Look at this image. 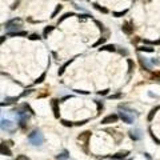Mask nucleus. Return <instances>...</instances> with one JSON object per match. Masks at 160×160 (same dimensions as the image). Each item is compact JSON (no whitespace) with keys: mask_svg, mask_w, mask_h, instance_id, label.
Here are the masks:
<instances>
[{"mask_svg":"<svg viewBox=\"0 0 160 160\" xmlns=\"http://www.w3.org/2000/svg\"><path fill=\"white\" fill-rule=\"evenodd\" d=\"M129 138H131L132 140H139V139L141 138L140 131H139V129H132V131H129Z\"/></svg>","mask_w":160,"mask_h":160,"instance_id":"obj_13","label":"nucleus"},{"mask_svg":"<svg viewBox=\"0 0 160 160\" xmlns=\"http://www.w3.org/2000/svg\"><path fill=\"white\" fill-rule=\"evenodd\" d=\"M75 92H78V94H83V95H88L87 91H80V89H75Z\"/></svg>","mask_w":160,"mask_h":160,"instance_id":"obj_39","label":"nucleus"},{"mask_svg":"<svg viewBox=\"0 0 160 160\" xmlns=\"http://www.w3.org/2000/svg\"><path fill=\"white\" fill-rule=\"evenodd\" d=\"M51 107H52V111H53V116L59 119L60 117V108H59V100L56 99H52L51 100Z\"/></svg>","mask_w":160,"mask_h":160,"instance_id":"obj_4","label":"nucleus"},{"mask_svg":"<svg viewBox=\"0 0 160 160\" xmlns=\"http://www.w3.org/2000/svg\"><path fill=\"white\" fill-rule=\"evenodd\" d=\"M88 120H82V122H76L75 123V126H84L85 123H87Z\"/></svg>","mask_w":160,"mask_h":160,"instance_id":"obj_36","label":"nucleus"},{"mask_svg":"<svg viewBox=\"0 0 160 160\" xmlns=\"http://www.w3.org/2000/svg\"><path fill=\"white\" fill-rule=\"evenodd\" d=\"M16 160H29V159L25 156V155H17V156H16Z\"/></svg>","mask_w":160,"mask_h":160,"instance_id":"obj_33","label":"nucleus"},{"mask_svg":"<svg viewBox=\"0 0 160 160\" xmlns=\"http://www.w3.org/2000/svg\"><path fill=\"white\" fill-rule=\"evenodd\" d=\"M95 24H96V25H97V27H99V28H100V29H101V31H106V28H104V25H103V24H101V23H100V22H99V20H95Z\"/></svg>","mask_w":160,"mask_h":160,"instance_id":"obj_31","label":"nucleus"},{"mask_svg":"<svg viewBox=\"0 0 160 160\" xmlns=\"http://www.w3.org/2000/svg\"><path fill=\"white\" fill-rule=\"evenodd\" d=\"M129 154V151H120V152H117V154H115V155H112V159L113 160H123L124 157H127V155Z\"/></svg>","mask_w":160,"mask_h":160,"instance_id":"obj_12","label":"nucleus"},{"mask_svg":"<svg viewBox=\"0 0 160 160\" xmlns=\"http://www.w3.org/2000/svg\"><path fill=\"white\" fill-rule=\"evenodd\" d=\"M71 16H75V13L73 12H67V13H64L61 17H60L59 20H57V24H60V23L63 22V20H66V19H68V17H71Z\"/></svg>","mask_w":160,"mask_h":160,"instance_id":"obj_19","label":"nucleus"},{"mask_svg":"<svg viewBox=\"0 0 160 160\" xmlns=\"http://www.w3.org/2000/svg\"><path fill=\"white\" fill-rule=\"evenodd\" d=\"M61 10H63V6H61V4H59V6H56V8H55V11H53V12H52V15H51V17H52V19H55V17H56V15H57V13H59Z\"/></svg>","mask_w":160,"mask_h":160,"instance_id":"obj_20","label":"nucleus"},{"mask_svg":"<svg viewBox=\"0 0 160 160\" xmlns=\"http://www.w3.org/2000/svg\"><path fill=\"white\" fill-rule=\"evenodd\" d=\"M138 51H144V52H154V48H151V47H138Z\"/></svg>","mask_w":160,"mask_h":160,"instance_id":"obj_27","label":"nucleus"},{"mask_svg":"<svg viewBox=\"0 0 160 160\" xmlns=\"http://www.w3.org/2000/svg\"><path fill=\"white\" fill-rule=\"evenodd\" d=\"M108 91H110V89H104V91H99V92H97V94L103 96V95H107V94H108Z\"/></svg>","mask_w":160,"mask_h":160,"instance_id":"obj_38","label":"nucleus"},{"mask_svg":"<svg viewBox=\"0 0 160 160\" xmlns=\"http://www.w3.org/2000/svg\"><path fill=\"white\" fill-rule=\"evenodd\" d=\"M99 51H110V52H115L116 51V47L113 44H108V45H101L99 48Z\"/></svg>","mask_w":160,"mask_h":160,"instance_id":"obj_14","label":"nucleus"},{"mask_svg":"<svg viewBox=\"0 0 160 160\" xmlns=\"http://www.w3.org/2000/svg\"><path fill=\"white\" fill-rule=\"evenodd\" d=\"M61 124H63V126H66V127H72V126H75L72 122H68V120H61Z\"/></svg>","mask_w":160,"mask_h":160,"instance_id":"obj_30","label":"nucleus"},{"mask_svg":"<svg viewBox=\"0 0 160 160\" xmlns=\"http://www.w3.org/2000/svg\"><path fill=\"white\" fill-rule=\"evenodd\" d=\"M119 97H122V94H116V95H112V96H110V99H119Z\"/></svg>","mask_w":160,"mask_h":160,"instance_id":"obj_37","label":"nucleus"},{"mask_svg":"<svg viewBox=\"0 0 160 160\" xmlns=\"http://www.w3.org/2000/svg\"><path fill=\"white\" fill-rule=\"evenodd\" d=\"M127 12H128V10H124V11H122V12H113V16H115V17H122V16H124Z\"/></svg>","mask_w":160,"mask_h":160,"instance_id":"obj_28","label":"nucleus"},{"mask_svg":"<svg viewBox=\"0 0 160 160\" xmlns=\"http://www.w3.org/2000/svg\"><path fill=\"white\" fill-rule=\"evenodd\" d=\"M10 36H27V32L25 31H20V32H10Z\"/></svg>","mask_w":160,"mask_h":160,"instance_id":"obj_21","label":"nucleus"},{"mask_svg":"<svg viewBox=\"0 0 160 160\" xmlns=\"http://www.w3.org/2000/svg\"><path fill=\"white\" fill-rule=\"evenodd\" d=\"M29 39H31V40H39V39H40V36H39L38 34H32L31 36H29Z\"/></svg>","mask_w":160,"mask_h":160,"instance_id":"obj_32","label":"nucleus"},{"mask_svg":"<svg viewBox=\"0 0 160 160\" xmlns=\"http://www.w3.org/2000/svg\"><path fill=\"white\" fill-rule=\"evenodd\" d=\"M44 79H45V73H41V75L39 76V78L34 82V84H40V83H43V82H44Z\"/></svg>","mask_w":160,"mask_h":160,"instance_id":"obj_24","label":"nucleus"},{"mask_svg":"<svg viewBox=\"0 0 160 160\" xmlns=\"http://www.w3.org/2000/svg\"><path fill=\"white\" fill-rule=\"evenodd\" d=\"M96 104H97V112L100 113V112H101V110H103V104H101L100 101H96Z\"/></svg>","mask_w":160,"mask_h":160,"instance_id":"obj_34","label":"nucleus"},{"mask_svg":"<svg viewBox=\"0 0 160 160\" xmlns=\"http://www.w3.org/2000/svg\"><path fill=\"white\" fill-rule=\"evenodd\" d=\"M94 7L96 8V10L100 11V12H103V13H108V10H107V8H104V7H101V6H99V4L95 3V4H94Z\"/></svg>","mask_w":160,"mask_h":160,"instance_id":"obj_25","label":"nucleus"},{"mask_svg":"<svg viewBox=\"0 0 160 160\" xmlns=\"http://www.w3.org/2000/svg\"><path fill=\"white\" fill-rule=\"evenodd\" d=\"M106 40H107V38H100L99 40L96 41V43L94 44V45H92V47H99V45H101L103 43H106Z\"/></svg>","mask_w":160,"mask_h":160,"instance_id":"obj_26","label":"nucleus"},{"mask_svg":"<svg viewBox=\"0 0 160 160\" xmlns=\"http://www.w3.org/2000/svg\"><path fill=\"white\" fill-rule=\"evenodd\" d=\"M148 132H150V133H151V138H152L155 141H156V144H160V140L156 138V136L154 135V132H152V129H151V128H148Z\"/></svg>","mask_w":160,"mask_h":160,"instance_id":"obj_29","label":"nucleus"},{"mask_svg":"<svg viewBox=\"0 0 160 160\" xmlns=\"http://www.w3.org/2000/svg\"><path fill=\"white\" fill-rule=\"evenodd\" d=\"M13 128H15V126H13V123L12 122H10V120H1V129H6V131H10V132H12L13 131Z\"/></svg>","mask_w":160,"mask_h":160,"instance_id":"obj_6","label":"nucleus"},{"mask_svg":"<svg viewBox=\"0 0 160 160\" xmlns=\"http://www.w3.org/2000/svg\"><path fill=\"white\" fill-rule=\"evenodd\" d=\"M56 159H57V160H67V159H68V152H67V151H64L63 154L57 155Z\"/></svg>","mask_w":160,"mask_h":160,"instance_id":"obj_22","label":"nucleus"},{"mask_svg":"<svg viewBox=\"0 0 160 160\" xmlns=\"http://www.w3.org/2000/svg\"><path fill=\"white\" fill-rule=\"evenodd\" d=\"M0 152H1V155H4V156H12V151L7 147L6 141H1V144H0Z\"/></svg>","mask_w":160,"mask_h":160,"instance_id":"obj_7","label":"nucleus"},{"mask_svg":"<svg viewBox=\"0 0 160 160\" xmlns=\"http://www.w3.org/2000/svg\"><path fill=\"white\" fill-rule=\"evenodd\" d=\"M117 120H119V115L112 113V115H108V116L104 117V119L101 120V124H111V123H116Z\"/></svg>","mask_w":160,"mask_h":160,"instance_id":"obj_5","label":"nucleus"},{"mask_svg":"<svg viewBox=\"0 0 160 160\" xmlns=\"http://www.w3.org/2000/svg\"><path fill=\"white\" fill-rule=\"evenodd\" d=\"M32 91H34V89H27V91H24L22 95H20V96H22V97H24V96H27V95H29V94H31Z\"/></svg>","mask_w":160,"mask_h":160,"instance_id":"obj_35","label":"nucleus"},{"mask_svg":"<svg viewBox=\"0 0 160 160\" xmlns=\"http://www.w3.org/2000/svg\"><path fill=\"white\" fill-rule=\"evenodd\" d=\"M64 1H67V0H64Z\"/></svg>","mask_w":160,"mask_h":160,"instance_id":"obj_40","label":"nucleus"},{"mask_svg":"<svg viewBox=\"0 0 160 160\" xmlns=\"http://www.w3.org/2000/svg\"><path fill=\"white\" fill-rule=\"evenodd\" d=\"M28 140L34 145H41L44 143V136L40 132V129H34L28 135Z\"/></svg>","mask_w":160,"mask_h":160,"instance_id":"obj_1","label":"nucleus"},{"mask_svg":"<svg viewBox=\"0 0 160 160\" xmlns=\"http://www.w3.org/2000/svg\"><path fill=\"white\" fill-rule=\"evenodd\" d=\"M122 29H123V32H124V34L131 35L132 32H133V24H132L131 22H126L124 24L122 25Z\"/></svg>","mask_w":160,"mask_h":160,"instance_id":"obj_9","label":"nucleus"},{"mask_svg":"<svg viewBox=\"0 0 160 160\" xmlns=\"http://www.w3.org/2000/svg\"><path fill=\"white\" fill-rule=\"evenodd\" d=\"M91 133H92L91 131L83 132V133H80V135L78 136V140H79V141H83V143H84V145H87V144H88V139H89Z\"/></svg>","mask_w":160,"mask_h":160,"instance_id":"obj_8","label":"nucleus"},{"mask_svg":"<svg viewBox=\"0 0 160 160\" xmlns=\"http://www.w3.org/2000/svg\"><path fill=\"white\" fill-rule=\"evenodd\" d=\"M72 61H73V59H69L68 61H66V63H64L63 66H61V68L59 69V72H57V73H59V75H63V73H64V71H66V68H67V67H68L71 63H72Z\"/></svg>","mask_w":160,"mask_h":160,"instance_id":"obj_17","label":"nucleus"},{"mask_svg":"<svg viewBox=\"0 0 160 160\" xmlns=\"http://www.w3.org/2000/svg\"><path fill=\"white\" fill-rule=\"evenodd\" d=\"M139 61H140L141 67H143L145 71H151L152 66H151V63L148 61V59H145V57H143V56H139Z\"/></svg>","mask_w":160,"mask_h":160,"instance_id":"obj_11","label":"nucleus"},{"mask_svg":"<svg viewBox=\"0 0 160 160\" xmlns=\"http://www.w3.org/2000/svg\"><path fill=\"white\" fill-rule=\"evenodd\" d=\"M160 110V106H157V107H155V108H152V110H151V112L148 113V122H152V119H154V116H155V113L157 112V111Z\"/></svg>","mask_w":160,"mask_h":160,"instance_id":"obj_15","label":"nucleus"},{"mask_svg":"<svg viewBox=\"0 0 160 160\" xmlns=\"http://www.w3.org/2000/svg\"><path fill=\"white\" fill-rule=\"evenodd\" d=\"M133 68H135V63H133L131 59H128V73L133 72Z\"/></svg>","mask_w":160,"mask_h":160,"instance_id":"obj_23","label":"nucleus"},{"mask_svg":"<svg viewBox=\"0 0 160 160\" xmlns=\"http://www.w3.org/2000/svg\"><path fill=\"white\" fill-rule=\"evenodd\" d=\"M17 100H19V97H17V96H8V97H6V99L1 101V107L10 106V104H15Z\"/></svg>","mask_w":160,"mask_h":160,"instance_id":"obj_10","label":"nucleus"},{"mask_svg":"<svg viewBox=\"0 0 160 160\" xmlns=\"http://www.w3.org/2000/svg\"><path fill=\"white\" fill-rule=\"evenodd\" d=\"M22 23H23V20L20 19V17H15V19L8 20V22L4 24V27H6L7 29H12V28L17 29V28H20V27H22Z\"/></svg>","mask_w":160,"mask_h":160,"instance_id":"obj_2","label":"nucleus"},{"mask_svg":"<svg viewBox=\"0 0 160 160\" xmlns=\"http://www.w3.org/2000/svg\"><path fill=\"white\" fill-rule=\"evenodd\" d=\"M119 117L123 120L124 123H127V124H132L133 123V119H135V115H129L128 112H126V111H120L119 112Z\"/></svg>","mask_w":160,"mask_h":160,"instance_id":"obj_3","label":"nucleus"},{"mask_svg":"<svg viewBox=\"0 0 160 160\" xmlns=\"http://www.w3.org/2000/svg\"><path fill=\"white\" fill-rule=\"evenodd\" d=\"M53 28H55V27H52V25H48V27H45V28H44V32H43V38H48V35L53 31Z\"/></svg>","mask_w":160,"mask_h":160,"instance_id":"obj_18","label":"nucleus"},{"mask_svg":"<svg viewBox=\"0 0 160 160\" xmlns=\"http://www.w3.org/2000/svg\"><path fill=\"white\" fill-rule=\"evenodd\" d=\"M106 131H107V132H110V135L115 136V138H116V141H117V143H119V141L122 140L123 133H119V135H117V132H116V131H113V129H106Z\"/></svg>","mask_w":160,"mask_h":160,"instance_id":"obj_16","label":"nucleus"}]
</instances>
